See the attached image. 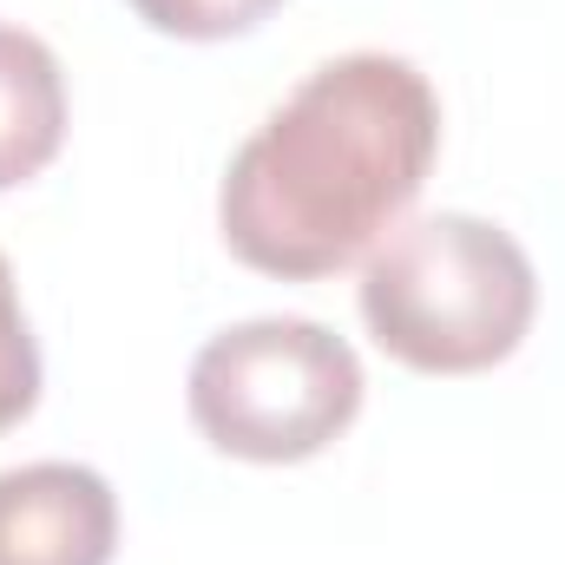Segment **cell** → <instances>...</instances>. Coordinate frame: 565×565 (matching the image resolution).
Instances as JSON below:
<instances>
[{"label":"cell","instance_id":"cell-1","mask_svg":"<svg viewBox=\"0 0 565 565\" xmlns=\"http://www.w3.org/2000/svg\"><path fill=\"white\" fill-rule=\"evenodd\" d=\"M434 158L440 99L422 66L402 53H342L237 145L217 231L264 277H335L402 224Z\"/></svg>","mask_w":565,"mask_h":565},{"label":"cell","instance_id":"cell-2","mask_svg":"<svg viewBox=\"0 0 565 565\" xmlns=\"http://www.w3.org/2000/svg\"><path fill=\"white\" fill-rule=\"evenodd\" d=\"M540 309L533 257L513 231L473 211L402 224L362 264V322L402 369L480 375L507 362Z\"/></svg>","mask_w":565,"mask_h":565},{"label":"cell","instance_id":"cell-3","mask_svg":"<svg viewBox=\"0 0 565 565\" xmlns=\"http://www.w3.org/2000/svg\"><path fill=\"white\" fill-rule=\"evenodd\" d=\"M362 355L335 329L309 316H250L191 355L184 402L217 454L289 467L362 415Z\"/></svg>","mask_w":565,"mask_h":565},{"label":"cell","instance_id":"cell-4","mask_svg":"<svg viewBox=\"0 0 565 565\" xmlns=\"http://www.w3.org/2000/svg\"><path fill=\"white\" fill-rule=\"evenodd\" d=\"M119 500L79 460H26L0 473V565H113Z\"/></svg>","mask_w":565,"mask_h":565},{"label":"cell","instance_id":"cell-5","mask_svg":"<svg viewBox=\"0 0 565 565\" xmlns=\"http://www.w3.org/2000/svg\"><path fill=\"white\" fill-rule=\"evenodd\" d=\"M66 145V73L60 53L0 20V191L40 178Z\"/></svg>","mask_w":565,"mask_h":565},{"label":"cell","instance_id":"cell-6","mask_svg":"<svg viewBox=\"0 0 565 565\" xmlns=\"http://www.w3.org/2000/svg\"><path fill=\"white\" fill-rule=\"evenodd\" d=\"M33 402H40V342L26 329L20 289H13L7 250H0V434L13 422H26Z\"/></svg>","mask_w":565,"mask_h":565},{"label":"cell","instance_id":"cell-7","mask_svg":"<svg viewBox=\"0 0 565 565\" xmlns=\"http://www.w3.org/2000/svg\"><path fill=\"white\" fill-rule=\"evenodd\" d=\"M282 0H132L151 33H171V40H231V33H250L257 20H270Z\"/></svg>","mask_w":565,"mask_h":565}]
</instances>
